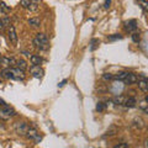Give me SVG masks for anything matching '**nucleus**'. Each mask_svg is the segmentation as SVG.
<instances>
[{"label":"nucleus","mask_w":148,"mask_h":148,"mask_svg":"<svg viewBox=\"0 0 148 148\" xmlns=\"http://www.w3.org/2000/svg\"><path fill=\"white\" fill-rule=\"evenodd\" d=\"M16 64V61L11 57H1L0 59V66H4L5 68H11Z\"/></svg>","instance_id":"6e6552de"},{"label":"nucleus","mask_w":148,"mask_h":148,"mask_svg":"<svg viewBox=\"0 0 148 148\" xmlns=\"http://www.w3.org/2000/svg\"><path fill=\"white\" fill-rule=\"evenodd\" d=\"M127 74H128V72H119V73L116 74V75H114V79L123 82V80H125V78L127 77Z\"/></svg>","instance_id":"a211bd4d"},{"label":"nucleus","mask_w":148,"mask_h":148,"mask_svg":"<svg viewBox=\"0 0 148 148\" xmlns=\"http://www.w3.org/2000/svg\"><path fill=\"white\" fill-rule=\"evenodd\" d=\"M138 106H140V109L142 111H145V112H148V104H147V98H145L143 100H141L140 103H138Z\"/></svg>","instance_id":"f3484780"},{"label":"nucleus","mask_w":148,"mask_h":148,"mask_svg":"<svg viewBox=\"0 0 148 148\" xmlns=\"http://www.w3.org/2000/svg\"><path fill=\"white\" fill-rule=\"evenodd\" d=\"M15 115H16V111L8 105H4L3 109H0V119L3 120H9L12 116H15Z\"/></svg>","instance_id":"7ed1b4c3"},{"label":"nucleus","mask_w":148,"mask_h":148,"mask_svg":"<svg viewBox=\"0 0 148 148\" xmlns=\"http://www.w3.org/2000/svg\"><path fill=\"white\" fill-rule=\"evenodd\" d=\"M103 79L104 80H112L114 79V75H112V74H110V73H105L104 75H103Z\"/></svg>","instance_id":"a878e982"},{"label":"nucleus","mask_w":148,"mask_h":148,"mask_svg":"<svg viewBox=\"0 0 148 148\" xmlns=\"http://www.w3.org/2000/svg\"><path fill=\"white\" fill-rule=\"evenodd\" d=\"M105 110V104L104 103H98L96 104V111H99V112H101V111Z\"/></svg>","instance_id":"b1692460"},{"label":"nucleus","mask_w":148,"mask_h":148,"mask_svg":"<svg viewBox=\"0 0 148 148\" xmlns=\"http://www.w3.org/2000/svg\"><path fill=\"white\" fill-rule=\"evenodd\" d=\"M123 104H125V106H126V108L132 109V108H135V106L137 105V100H136V98H128V99L125 100Z\"/></svg>","instance_id":"ddd939ff"},{"label":"nucleus","mask_w":148,"mask_h":148,"mask_svg":"<svg viewBox=\"0 0 148 148\" xmlns=\"http://www.w3.org/2000/svg\"><path fill=\"white\" fill-rule=\"evenodd\" d=\"M4 29V26H3V22H1V20H0V31H1Z\"/></svg>","instance_id":"2f4dec72"},{"label":"nucleus","mask_w":148,"mask_h":148,"mask_svg":"<svg viewBox=\"0 0 148 148\" xmlns=\"http://www.w3.org/2000/svg\"><path fill=\"white\" fill-rule=\"evenodd\" d=\"M125 100L126 99H125L123 95H119V96H115L112 101H114V104H116V105H122L125 103Z\"/></svg>","instance_id":"6ab92c4d"},{"label":"nucleus","mask_w":148,"mask_h":148,"mask_svg":"<svg viewBox=\"0 0 148 148\" xmlns=\"http://www.w3.org/2000/svg\"><path fill=\"white\" fill-rule=\"evenodd\" d=\"M30 73H31L32 77L36 78V79H41V78L43 77V74H45V71L42 69L41 66H31Z\"/></svg>","instance_id":"423d86ee"},{"label":"nucleus","mask_w":148,"mask_h":148,"mask_svg":"<svg viewBox=\"0 0 148 148\" xmlns=\"http://www.w3.org/2000/svg\"><path fill=\"white\" fill-rule=\"evenodd\" d=\"M67 82H68L67 79H64V80H62V82H61V83H59V84H58V88H62L63 85H66V83H67Z\"/></svg>","instance_id":"7c9ffc66"},{"label":"nucleus","mask_w":148,"mask_h":148,"mask_svg":"<svg viewBox=\"0 0 148 148\" xmlns=\"http://www.w3.org/2000/svg\"><path fill=\"white\" fill-rule=\"evenodd\" d=\"M121 38H122V36L120 34H115V35H111L108 37L109 41H116V40H121Z\"/></svg>","instance_id":"4be33fe9"},{"label":"nucleus","mask_w":148,"mask_h":148,"mask_svg":"<svg viewBox=\"0 0 148 148\" xmlns=\"http://www.w3.org/2000/svg\"><path fill=\"white\" fill-rule=\"evenodd\" d=\"M116 133V128H112V130H109L108 132H106V136H112Z\"/></svg>","instance_id":"c85d7f7f"},{"label":"nucleus","mask_w":148,"mask_h":148,"mask_svg":"<svg viewBox=\"0 0 148 148\" xmlns=\"http://www.w3.org/2000/svg\"><path fill=\"white\" fill-rule=\"evenodd\" d=\"M137 80H138V78L135 73H128L127 77L125 78L123 83L125 84H135V83H137Z\"/></svg>","instance_id":"9d476101"},{"label":"nucleus","mask_w":148,"mask_h":148,"mask_svg":"<svg viewBox=\"0 0 148 148\" xmlns=\"http://www.w3.org/2000/svg\"><path fill=\"white\" fill-rule=\"evenodd\" d=\"M131 37H132V41H133L135 43H140V41H141V35L138 34L137 31H136V32H132Z\"/></svg>","instance_id":"aec40b11"},{"label":"nucleus","mask_w":148,"mask_h":148,"mask_svg":"<svg viewBox=\"0 0 148 148\" xmlns=\"http://www.w3.org/2000/svg\"><path fill=\"white\" fill-rule=\"evenodd\" d=\"M48 37L46 34H37L35 40H34V45L36 46L37 48L42 49V51H46L49 48V45H48Z\"/></svg>","instance_id":"f03ea898"},{"label":"nucleus","mask_w":148,"mask_h":148,"mask_svg":"<svg viewBox=\"0 0 148 148\" xmlns=\"http://www.w3.org/2000/svg\"><path fill=\"white\" fill-rule=\"evenodd\" d=\"M111 5V0H105V3H104V8L105 9H109Z\"/></svg>","instance_id":"c756f323"},{"label":"nucleus","mask_w":148,"mask_h":148,"mask_svg":"<svg viewBox=\"0 0 148 148\" xmlns=\"http://www.w3.org/2000/svg\"><path fill=\"white\" fill-rule=\"evenodd\" d=\"M9 40L12 43H17V34L14 26H9Z\"/></svg>","instance_id":"1a4fd4ad"},{"label":"nucleus","mask_w":148,"mask_h":148,"mask_svg":"<svg viewBox=\"0 0 148 148\" xmlns=\"http://www.w3.org/2000/svg\"><path fill=\"white\" fill-rule=\"evenodd\" d=\"M0 59H1V57H0Z\"/></svg>","instance_id":"473e14b6"},{"label":"nucleus","mask_w":148,"mask_h":148,"mask_svg":"<svg viewBox=\"0 0 148 148\" xmlns=\"http://www.w3.org/2000/svg\"><path fill=\"white\" fill-rule=\"evenodd\" d=\"M138 29V25H137V21L136 20H128L125 22V30L127 32H136Z\"/></svg>","instance_id":"0eeeda50"},{"label":"nucleus","mask_w":148,"mask_h":148,"mask_svg":"<svg viewBox=\"0 0 148 148\" xmlns=\"http://www.w3.org/2000/svg\"><path fill=\"white\" fill-rule=\"evenodd\" d=\"M0 8L3 9L4 12H9V11H10V8H8L5 3H0Z\"/></svg>","instance_id":"bb28decb"},{"label":"nucleus","mask_w":148,"mask_h":148,"mask_svg":"<svg viewBox=\"0 0 148 148\" xmlns=\"http://www.w3.org/2000/svg\"><path fill=\"white\" fill-rule=\"evenodd\" d=\"M1 22H3L4 27H5V26H10V18H9V17H4L1 20Z\"/></svg>","instance_id":"cd10ccee"},{"label":"nucleus","mask_w":148,"mask_h":148,"mask_svg":"<svg viewBox=\"0 0 148 148\" xmlns=\"http://www.w3.org/2000/svg\"><path fill=\"white\" fill-rule=\"evenodd\" d=\"M30 61H31V64H32V66H40V64L43 62V59L41 58L40 56L32 54V56H30Z\"/></svg>","instance_id":"9b49d317"},{"label":"nucleus","mask_w":148,"mask_h":148,"mask_svg":"<svg viewBox=\"0 0 148 148\" xmlns=\"http://www.w3.org/2000/svg\"><path fill=\"white\" fill-rule=\"evenodd\" d=\"M90 43H91V46H90V49H91V51H94V49H95L96 47H98V43H99V40H96V38H92V40H91V42H90Z\"/></svg>","instance_id":"5701e85b"},{"label":"nucleus","mask_w":148,"mask_h":148,"mask_svg":"<svg viewBox=\"0 0 148 148\" xmlns=\"http://www.w3.org/2000/svg\"><path fill=\"white\" fill-rule=\"evenodd\" d=\"M16 67L20 69V71L25 72L27 69V63H26V61H24V59H18V61L16 62Z\"/></svg>","instance_id":"2eb2a0df"},{"label":"nucleus","mask_w":148,"mask_h":148,"mask_svg":"<svg viewBox=\"0 0 148 148\" xmlns=\"http://www.w3.org/2000/svg\"><path fill=\"white\" fill-rule=\"evenodd\" d=\"M29 140H32V141H35L36 143H38L41 142V140H42V136L40 135L38 132H37V130L36 128H27V131H26V135H25Z\"/></svg>","instance_id":"20e7f679"},{"label":"nucleus","mask_w":148,"mask_h":148,"mask_svg":"<svg viewBox=\"0 0 148 148\" xmlns=\"http://www.w3.org/2000/svg\"><path fill=\"white\" fill-rule=\"evenodd\" d=\"M128 147V143L126 142H121V143H117V145H115L114 148H127Z\"/></svg>","instance_id":"393cba45"},{"label":"nucleus","mask_w":148,"mask_h":148,"mask_svg":"<svg viewBox=\"0 0 148 148\" xmlns=\"http://www.w3.org/2000/svg\"><path fill=\"white\" fill-rule=\"evenodd\" d=\"M1 77L5 79L11 80H22L25 78V72L20 71L18 68H4L1 71Z\"/></svg>","instance_id":"f257e3e1"},{"label":"nucleus","mask_w":148,"mask_h":148,"mask_svg":"<svg viewBox=\"0 0 148 148\" xmlns=\"http://www.w3.org/2000/svg\"><path fill=\"white\" fill-rule=\"evenodd\" d=\"M29 25L32 26V27H38L41 25V21H40V18L38 17H32V18H29Z\"/></svg>","instance_id":"dca6fc26"},{"label":"nucleus","mask_w":148,"mask_h":148,"mask_svg":"<svg viewBox=\"0 0 148 148\" xmlns=\"http://www.w3.org/2000/svg\"><path fill=\"white\" fill-rule=\"evenodd\" d=\"M138 4H140L141 8L143 9V11H147L148 10V3H147V0H138Z\"/></svg>","instance_id":"412c9836"},{"label":"nucleus","mask_w":148,"mask_h":148,"mask_svg":"<svg viewBox=\"0 0 148 148\" xmlns=\"http://www.w3.org/2000/svg\"><path fill=\"white\" fill-rule=\"evenodd\" d=\"M138 88L143 91V92H147L148 91V82L145 77L142 78V80H138Z\"/></svg>","instance_id":"f8f14e48"},{"label":"nucleus","mask_w":148,"mask_h":148,"mask_svg":"<svg viewBox=\"0 0 148 148\" xmlns=\"http://www.w3.org/2000/svg\"><path fill=\"white\" fill-rule=\"evenodd\" d=\"M38 0H21L20 1V5L22 6V8H25V9H29L32 4H35V3H37Z\"/></svg>","instance_id":"4468645a"},{"label":"nucleus","mask_w":148,"mask_h":148,"mask_svg":"<svg viewBox=\"0 0 148 148\" xmlns=\"http://www.w3.org/2000/svg\"><path fill=\"white\" fill-rule=\"evenodd\" d=\"M14 128H15V132L17 133V135L24 136V135H26L29 125H27L26 122H24V121H17V122H15V125H14Z\"/></svg>","instance_id":"39448f33"}]
</instances>
